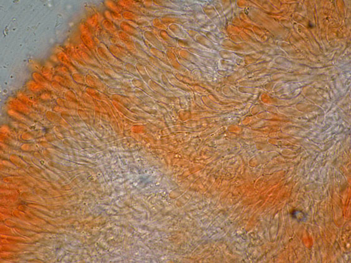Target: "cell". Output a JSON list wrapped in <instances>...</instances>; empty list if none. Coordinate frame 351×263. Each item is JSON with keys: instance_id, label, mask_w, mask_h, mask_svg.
<instances>
[{"instance_id": "1", "label": "cell", "mask_w": 351, "mask_h": 263, "mask_svg": "<svg viewBox=\"0 0 351 263\" xmlns=\"http://www.w3.org/2000/svg\"><path fill=\"white\" fill-rule=\"evenodd\" d=\"M81 39L85 46L90 49H94L95 48V43L93 41L91 36L87 34H82L81 35Z\"/></svg>"}, {"instance_id": "2", "label": "cell", "mask_w": 351, "mask_h": 263, "mask_svg": "<svg viewBox=\"0 0 351 263\" xmlns=\"http://www.w3.org/2000/svg\"><path fill=\"white\" fill-rule=\"evenodd\" d=\"M80 28H81V30L83 32V34H87L88 35L92 34L91 26L87 23H83L81 24Z\"/></svg>"}, {"instance_id": "3", "label": "cell", "mask_w": 351, "mask_h": 263, "mask_svg": "<svg viewBox=\"0 0 351 263\" xmlns=\"http://www.w3.org/2000/svg\"><path fill=\"white\" fill-rule=\"evenodd\" d=\"M33 77L34 78L36 79L37 82H38L39 84H41L42 85H47V81L46 80V79H45L43 76H41L38 73H35L33 74Z\"/></svg>"}, {"instance_id": "4", "label": "cell", "mask_w": 351, "mask_h": 263, "mask_svg": "<svg viewBox=\"0 0 351 263\" xmlns=\"http://www.w3.org/2000/svg\"><path fill=\"white\" fill-rule=\"evenodd\" d=\"M28 87L32 91H39L42 89L41 87L39 84L33 81L28 83Z\"/></svg>"}, {"instance_id": "5", "label": "cell", "mask_w": 351, "mask_h": 263, "mask_svg": "<svg viewBox=\"0 0 351 263\" xmlns=\"http://www.w3.org/2000/svg\"><path fill=\"white\" fill-rule=\"evenodd\" d=\"M97 21H98V17L96 14L94 15H93L92 17L89 18L88 21H87V23L91 26L95 27V26H96Z\"/></svg>"}]
</instances>
